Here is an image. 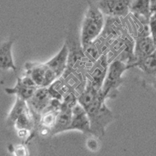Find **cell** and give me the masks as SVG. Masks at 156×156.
I'll use <instances>...</instances> for the list:
<instances>
[{"instance_id":"ffe728a7","label":"cell","mask_w":156,"mask_h":156,"mask_svg":"<svg viewBox=\"0 0 156 156\" xmlns=\"http://www.w3.org/2000/svg\"><path fill=\"white\" fill-rule=\"evenodd\" d=\"M148 24L151 36L153 37L154 41H156V12L151 13L149 19Z\"/></svg>"},{"instance_id":"9a60e30c","label":"cell","mask_w":156,"mask_h":156,"mask_svg":"<svg viewBox=\"0 0 156 156\" xmlns=\"http://www.w3.org/2000/svg\"><path fill=\"white\" fill-rule=\"evenodd\" d=\"M129 65L131 66V67L133 66L138 67L147 75L156 76V51L149 56Z\"/></svg>"},{"instance_id":"52a82bcc","label":"cell","mask_w":156,"mask_h":156,"mask_svg":"<svg viewBox=\"0 0 156 156\" xmlns=\"http://www.w3.org/2000/svg\"><path fill=\"white\" fill-rule=\"evenodd\" d=\"M68 130H79L84 134L90 133V122L87 112L79 103L72 108V119Z\"/></svg>"},{"instance_id":"6da1fadb","label":"cell","mask_w":156,"mask_h":156,"mask_svg":"<svg viewBox=\"0 0 156 156\" xmlns=\"http://www.w3.org/2000/svg\"><path fill=\"white\" fill-rule=\"evenodd\" d=\"M104 14L96 4L89 2L81 27L80 42L83 49H87L97 38L104 27Z\"/></svg>"},{"instance_id":"603a6c76","label":"cell","mask_w":156,"mask_h":156,"mask_svg":"<svg viewBox=\"0 0 156 156\" xmlns=\"http://www.w3.org/2000/svg\"><path fill=\"white\" fill-rule=\"evenodd\" d=\"M150 8L151 13L156 12V0H150Z\"/></svg>"},{"instance_id":"d6986e66","label":"cell","mask_w":156,"mask_h":156,"mask_svg":"<svg viewBox=\"0 0 156 156\" xmlns=\"http://www.w3.org/2000/svg\"><path fill=\"white\" fill-rule=\"evenodd\" d=\"M58 112H55V111H45L43 112L41 115V124L44 126V128L51 129L54 126L56 119L57 113Z\"/></svg>"},{"instance_id":"277c9868","label":"cell","mask_w":156,"mask_h":156,"mask_svg":"<svg viewBox=\"0 0 156 156\" xmlns=\"http://www.w3.org/2000/svg\"><path fill=\"white\" fill-rule=\"evenodd\" d=\"M27 75L37 87H48L57 79L56 75L45 63H27Z\"/></svg>"},{"instance_id":"5bb4252c","label":"cell","mask_w":156,"mask_h":156,"mask_svg":"<svg viewBox=\"0 0 156 156\" xmlns=\"http://www.w3.org/2000/svg\"><path fill=\"white\" fill-rule=\"evenodd\" d=\"M129 12L136 16H140L148 22L151 15L150 0H133L129 7Z\"/></svg>"},{"instance_id":"7a4b0ae2","label":"cell","mask_w":156,"mask_h":156,"mask_svg":"<svg viewBox=\"0 0 156 156\" xmlns=\"http://www.w3.org/2000/svg\"><path fill=\"white\" fill-rule=\"evenodd\" d=\"M106 98L101 90H99L97 99L85 111L90 122V133L95 136H101L105 133V129L112 120V112L105 104Z\"/></svg>"},{"instance_id":"4fadbf2b","label":"cell","mask_w":156,"mask_h":156,"mask_svg":"<svg viewBox=\"0 0 156 156\" xmlns=\"http://www.w3.org/2000/svg\"><path fill=\"white\" fill-rule=\"evenodd\" d=\"M100 66H96L93 73H91V80H89L93 87L97 90H101L102 84L105 80V76H106L107 70H108V66L106 63V58L105 56H102L99 60Z\"/></svg>"},{"instance_id":"8992f818","label":"cell","mask_w":156,"mask_h":156,"mask_svg":"<svg viewBox=\"0 0 156 156\" xmlns=\"http://www.w3.org/2000/svg\"><path fill=\"white\" fill-rule=\"evenodd\" d=\"M38 88L34 80L29 76L26 75L24 77H17L16 84L11 88H5V92L9 94H15L16 98H21L27 101L34 95Z\"/></svg>"},{"instance_id":"44dd1931","label":"cell","mask_w":156,"mask_h":156,"mask_svg":"<svg viewBox=\"0 0 156 156\" xmlns=\"http://www.w3.org/2000/svg\"><path fill=\"white\" fill-rule=\"evenodd\" d=\"M15 156H27V150L23 145H19L13 148Z\"/></svg>"},{"instance_id":"e0dca14e","label":"cell","mask_w":156,"mask_h":156,"mask_svg":"<svg viewBox=\"0 0 156 156\" xmlns=\"http://www.w3.org/2000/svg\"><path fill=\"white\" fill-rule=\"evenodd\" d=\"M27 102L24 100L16 98L15 104L11 109L7 118V124L9 126H14V123L20 115H23L26 112H30Z\"/></svg>"},{"instance_id":"ba28073f","label":"cell","mask_w":156,"mask_h":156,"mask_svg":"<svg viewBox=\"0 0 156 156\" xmlns=\"http://www.w3.org/2000/svg\"><path fill=\"white\" fill-rule=\"evenodd\" d=\"M51 98L48 87H38L34 95L27 102L33 115L37 114L41 115L49 105Z\"/></svg>"},{"instance_id":"cb8c5ba5","label":"cell","mask_w":156,"mask_h":156,"mask_svg":"<svg viewBox=\"0 0 156 156\" xmlns=\"http://www.w3.org/2000/svg\"><path fill=\"white\" fill-rule=\"evenodd\" d=\"M155 44H156V41H155Z\"/></svg>"},{"instance_id":"9c48e42d","label":"cell","mask_w":156,"mask_h":156,"mask_svg":"<svg viewBox=\"0 0 156 156\" xmlns=\"http://www.w3.org/2000/svg\"><path fill=\"white\" fill-rule=\"evenodd\" d=\"M156 51L155 41L151 35L143 36L136 39L134 44V62L141 60Z\"/></svg>"},{"instance_id":"7c38bea8","label":"cell","mask_w":156,"mask_h":156,"mask_svg":"<svg viewBox=\"0 0 156 156\" xmlns=\"http://www.w3.org/2000/svg\"><path fill=\"white\" fill-rule=\"evenodd\" d=\"M13 42V40H8L5 42L0 43V69L16 70L12 54Z\"/></svg>"},{"instance_id":"8fae6325","label":"cell","mask_w":156,"mask_h":156,"mask_svg":"<svg viewBox=\"0 0 156 156\" xmlns=\"http://www.w3.org/2000/svg\"><path fill=\"white\" fill-rule=\"evenodd\" d=\"M68 58H69V49H68L67 44L65 43L62 45L60 51L53 58H51L50 60L45 62V64L55 73L57 78H58L66 69Z\"/></svg>"},{"instance_id":"3957f363","label":"cell","mask_w":156,"mask_h":156,"mask_svg":"<svg viewBox=\"0 0 156 156\" xmlns=\"http://www.w3.org/2000/svg\"><path fill=\"white\" fill-rule=\"evenodd\" d=\"M130 67V65L125 64L121 60H114L110 63L101 89L105 97L107 98L111 93L117 90L122 82V75Z\"/></svg>"},{"instance_id":"2e32d148","label":"cell","mask_w":156,"mask_h":156,"mask_svg":"<svg viewBox=\"0 0 156 156\" xmlns=\"http://www.w3.org/2000/svg\"><path fill=\"white\" fill-rule=\"evenodd\" d=\"M99 90L94 88L88 80L85 90H83L81 94L77 98V102L80 105H82L84 109H87L97 99Z\"/></svg>"},{"instance_id":"7402d4cb","label":"cell","mask_w":156,"mask_h":156,"mask_svg":"<svg viewBox=\"0 0 156 156\" xmlns=\"http://www.w3.org/2000/svg\"><path fill=\"white\" fill-rule=\"evenodd\" d=\"M87 146L90 151H97L98 147V140L96 139L90 138L87 140Z\"/></svg>"},{"instance_id":"30bf717a","label":"cell","mask_w":156,"mask_h":156,"mask_svg":"<svg viewBox=\"0 0 156 156\" xmlns=\"http://www.w3.org/2000/svg\"><path fill=\"white\" fill-rule=\"evenodd\" d=\"M71 119H72V108L62 102L60 110L57 113L55 124L50 130L51 134H57L61 132L68 130L71 123Z\"/></svg>"},{"instance_id":"5b68a950","label":"cell","mask_w":156,"mask_h":156,"mask_svg":"<svg viewBox=\"0 0 156 156\" xmlns=\"http://www.w3.org/2000/svg\"><path fill=\"white\" fill-rule=\"evenodd\" d=\"M133 0H100L96 4L104 15L125 17L129 12Z\"/></svg>"},{"instance_id":"ac0fdd59","label":"cell","mask_w":156,"mask_h":156,"mask_svg":"<svg viewBox=\"0 0 156 156\" xmlns=\"http://www.w3.org/2000/svg\"><path fill=\"white\" fill-rule=\"evenodd\" d=\"M14 126L18 130H29L34 126V117L31 112H26L20 115L14 123Z\"/></svg>"}]
</instances>
